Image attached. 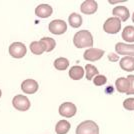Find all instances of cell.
Masks as SVG:
<instances>
[{
  "instance_id": "19",
  "label": "cell",
  "mask_w": 134,
  "mask_h": 134,
  "mask_svg": "<svg viewBox=\"0 0 134 134\" xmlns=\"http://www.w3.org/2000/svg\"><path fill=\"white\" fill-rule=\"evenodd\" d=\"M122 38L126 42H134V26H126L123 29Z\"/></svg>"
},
{
  "instance_id": "26",
  "label": "cell",
  "mask_w": 134,
  "mask_h": 134,
  "mask_svg": "<svg viewBox=\"0 0 134 134\" xmlns=\"http://www.w3.org/2000/svg\"><path fill=\"white\" fill-rule=\"evenodd\" d=\"M127 79L129 80V90L127 91V95L134 94V75H129Z\"/></svg>"
},
{
  "instance_id": "27",
  "label": "cell",
  "mask_w": 134,
  "mask_h": 134,
  "mask_svg": "<svg viewBox=\"0 0 134 134\" xmlns=\"http://www.w3.org/2000/svg\"><path fill=\"white\" fill-rule=\"evenodd\" d=\"M118 59H119V56L118 55H115V54H113V53H110V54H109V60H110V61H117Z\"/></svg>"
},
{
  "instance_id": "9",
  "label": "cell",
  "mask_w": 134,
  "mask_h": 134,
  "mask_svg": "<svg viewBox=\"0 0 134 134\" xmlns=\"http://www.w3.org/2000/svg\"><path fill=\"white\" fill-rule=\"evenodd\" d=\"M115 50L119 55H126L134 58V44H124L118 42L115 45Z\"/></svg>"
},
{
  "instance_id": "1",
  "label": "cell",
  "mask_w": 134,
  "mask_h": 134,
  "mask_svg": "<svg viewBox=\"0 0 134 134\" xmlns=\"http://www.w3.org/2000/svg\"><path fill=\"white\" fill-rule=\"evenodd\" d=\"M73 43L77 48H85L93 46V36L88 30H81L74 35Z\"/></svg>"
},
{
  "instance_id": "4",
  "label": "cell",
  "mask_w": 134,
  "mask_h": 134,
  "mask_svg": "<svg viewBox=\"0 0 134 134\" xmlns=\"http://www.w3.org/2000/svg\"><path fill=\"white\" fill-rule=\"evenodd\" d=\"M12 104L19 111H27L30 108V101L24 95H16L12 99Z\"/></svg>"
},
{
  "instance_id": "14",
  "label": "cell",
  "mask_w": 134,
  "mask_h": 134,
  "mask_svg": "<svg viewBox=\"0 0 134 134\" xmlns=\"http://www.w3.org/2000/svg\"><path fill=\"white\" fill-rule=\"evenodd\" d=\"M120 67L124 71H134V58L130 56H124L120 60Z\"/></svg>"
},
{
  "instance_id": "10",
  "label": "cell",
  "mask_w": 134,
  "mask_h": 134,
  "mask_svg": "<svg viewBox=\"0 0 134 134\" xmlns=\"http://www.w3.org/2000/svg\"><path fill=\"white\" fill-rule=\"evenodd\" d=\"M38 83L34 79H26L21 84V89L26 94H34L38 90Z\"/></svg>"
},
{
  "instance_id": "23",
  "label": "cell",
  "mask_w": 134,
  "mask_h": 134,
  "mask_svg": "<svg viewBox=\"0 0 134 134\" xmlns=\"http://www.w3.org/2000/svg\"><path fill=\"white\" fill-rule=\"evenodd\" d=\"M42 42H44V44L46 45V52H51L55 48L56 46V42L53 38H50V37H43L41 39Z\"/></svg>"
},
{
  "instance_id": "15",
  "label": "cell",
  "mask_w": 134,
  "mask_h": 134,
  "mask_svg": "<svg viewBox=\"0 0 134 134\" xmlns=\"http://www.w3.org/2000/svg\"><path fill=\"white\" fill-rule=\"evenodd\" d=\"M30 50L35 55H40V54H42L43 52L46 51V45L41 40H39V41H33L30 44Z\"/></svg>"
},
{
  "instance_id": "8",
  "label": "cell",
  "mask_w": 134,
  "mask_h": 134,
  "mask_svg": "<svg viewBox=\"0 0 134 134\" xmlns=\"http://www.w3.org/2000/svg\"><path fill=\"white\" fill-rule=\"evenodd\" d=\"M104 55V50L99 48H88L84 52V59L88 61H97Z\"/></svg>"
},
{
  "instance_id": "13",
  "label": "cell",
  "mask_w": 134,
  "mask_h": 134,
  "mask_svg": "<svg viewBox=\"0 0 134 134\" xmlns=\"http://www.w3.org/2000/svg\"><path fill=\"white\" fill-rule=\"evenodd\" d=\"M53 9L48 4H40L35 9V14L40 18H48L52 14Z\"/></svg>"
},
{
  "instance_id": "6",
  "label": "cell",
  "mask_w": 134,
  "mask_h": 134,
  "mask_svg": "<svg viewBox=\"0 0 134 134\" xmlns=\"http://www.w3.org/2000/svg\"><path fill=\"white\" fill-rule=\"evenodd\" d=\"M49 31L55 35H61L67 31V23L63 20L55 19L49 23Z\"/></svg>"
},
{
  "instance_id": "18",
  "label": "cell",
  "mask_w": 134,
  "mask_h": 134,
  "mask_svg": "<svg viewBox=\"0 0 134 134\" xmlns=\"http://www.w3.org/2000/svg\"><path fill=\"white\" fill-rule=\"evenodd\" d=\"M70 127L71 125L67 120H60L56 124L55 131L57 134H66L70 130Z\"/></svg>"
},
{
  "instance_id": "5",
  "label": "cell",
  "mask_w": 134,
  "mask_h": 134,
  "mask_svg": "<svg viewBox=\"0 0 134 134\" xmlns=\"http://www.w3.org/2000/svg\"><path fill=\"white\" fill-rule=\"evenodd\" d=\"M9 53L14 58H23L27 53V48L21 42H14L9 46Z\"/></svg>"
},
{
  "instance_id": "11",
  "label": "cell",
  "mask_w": 134,
  "mask_h": 134,
  "mask_svg": "<svg viewBox=\"0 0 134 134\" xmlns=\"http://www.w3.org/2000/svg\"><path fill=\"white\" fill-rule=\"evenodd\" d=\"M97 8H98V4L95 0H86L81 4L80 10L83 14L90 15L97 11Z\"/></svg>"
},
{
  "instance_id": "17",
  "label": "cell",
  "mask_w": 134,
  "mask_h": 134,
  "mask_svg": "<svg viewBox=\"0 0 134 134\" xmlns=\"http://www.w3.org/2000/svg\"><path fill=\"white\" fill-rule=\"evenodd\" d=\"M84 76L83 67L81 66H73L69 70V77L73 80H79L82 79Z\"/></svg>"
},
{
  "instance_id": "28",
  "label": "cell",
  "mask_w": 134,
  "mask_h": 134,
  "mask_svg": "<svg viewBox=\"0 0 134 134\" xmlns=\"http://www.w3.org/2000/svg\"><path fill=\"white\" fill-rule=\"evenodd\" d=\"M1 95H2V92H1V90H0V97H1Z\"/></svg>"
},
{
  "instance_id": "25",
  "label": "cell",
  "mask_w": 134,
  "mask_h": 134,
  "mask_svg": "<svg viewBox=\"0 0 134 134\" xmlns=\"http://www.w3.org/2000/svg\"><path fill=\"white\" fill-rule=\"evenodd\" d=\"M123 107L126 109V110H134V98H127L125 99L123 102Z\"/></svg>"
},
{
  "instance_id": "3",
  "label": "cell",
  "mask_w": 134,
  "mask_h": 134,
  "mask_svg": "<svg viewBox=\"0 0 134 134\" xmlns=\"http://www.w3.org/2000/svg\"><path fill=\"white\" fill-rule=\"evenodd\" d=\"M103 29L106 33L109 34H116L120 31L121 29V21L117 17H110L108 18L104 25H103Z\"/></svg>"
},
{
  "instance_id": "24",
  "label": "cell",
  "mask_w": 134,
  "mask_h": 134,
  "mask_svg": "<svg viewBox=\"0 0 134 134\" xmlns=\"http://www.w3.org/2000/svg\"><path fill=\"white\" fill-rule=\"evenodd\" d=\"M107 82V78L104 76V75H96L93 79V83L96 85V86H102Z\"/></svg>"
},
{
  "instance_id": "29",
  "label": "cell",
  "mask_w": 134,
  "mask_h": 134,
  "mask_svg": "<svg viewBox=\"0 0 134 134\" xmlns=\"http://www.w3.org/2000/svg\"><path fill=\"white\" fill-rule=\"evenodd\" d=\"M133 21H134V18H133Z\"/></svg>"
},
{
  "instance_id": "20",
  "label": "cell",
  "mask_w": 134,
  "mask_h": 134,
  "mask_svg": "<svg viewBox=\"0 0 134 134\" xmlns=\"http://www.w3.org/2000/svg\"><path fill=\"white\" fill-rule=\"evenodd\" d=\"M68 21H69L70 26H72L73 28H78L82 24V17L77 13H72L68 18Z\"/></svg>"
},
{
  "instance_id": "22",
  "label": "cell",
  "mask_w": 134,
  "mask_h": 134,
  "mask_svg": "<svg viewBox=\"0 0 134 134\" xmlns=\"http://www.w3.org/2000/svg\"><path fill=\"white\" fill-rule=\"evenodd\" d=\"M85 71H86V78L88 80H91V79L94 78V76L98 75V69L92 65V64H86L85 65Z\"/></svg>"
},
{
  "instance_id": "21",
  "label": "cell",
  "mask_w": 134,
  "mask_h": 134,
  "mask_svg": "<svg viewBox=\"0 0 134 134\" xmlns=\"http://www.w3.org/2000/svg\"><path fill=\"white\" fill-rule=\"evenodd\" d=\"M69 66V61L68 59L64 58V57H60V58H57L55 61H54V67H55L57 70H66L67 67Z\"/></svg>"
},
{
  "instance_id": "16",
  "label": "cell",
  "mask_w": 134,
  "mask_h": 134,
  "mask_svg": "<svg viewBox=\"0 0 134 134\" xmlns=\"http://www.w3.org/2000/svg\"><path fill=\"white\" fill-rule=\"evenodd\" d=\"M115 86L118 92L120 93H127L129 90V80L124 77H120L116 80L115 82Z\"/></svg>"
},
{
  "instance_id": "2",
  "label": "cell",
  "mask_w": 134,
  "mask_h": 134,
  "mask_svg": "<svg viewBox=\"0 0 134 134\" xmlns=\"http://www.w3.org/2000/svg\"><path fill=\"white\" fill-rule=\"evenodd\" d=\"M76 134H99V127L94 121L85 120L77 126Z\"/></svg>"
},
{
  "instance_id": "12",
  "label": "cell",
  "mask_w": 134,
  "mask_h": 134,
  "mask_svg": "<svg viewBox=\"0 0 134 134\" xmlns=\"http://www.w3.org/2000/svg\"><path fill=\"white\" fill-rule=\"evenodd\" d=\"M112 13L114 17H117V18H120V21H126L130 17V13H129V10L127 7L125 6H117V7H114L113 10H112Z\"/></svg>"
},
{
  "instance_id": "7",
  "label": "cell",
  "mask_w": 134,
  "mask_h": 134,
  "mask_svg": "<svg viewBox=\"0 0 134 134\" xmlns=\"http://www.w3.org/2000/svg\"><path fill=\"white\" fill-rule=\"evenodd\" d=\"M77 111V108L75 106V104H73L71 102H65L62 103L59 106V114L66 118H71L73 117Z\"/></svg>"
}]
</instances>
